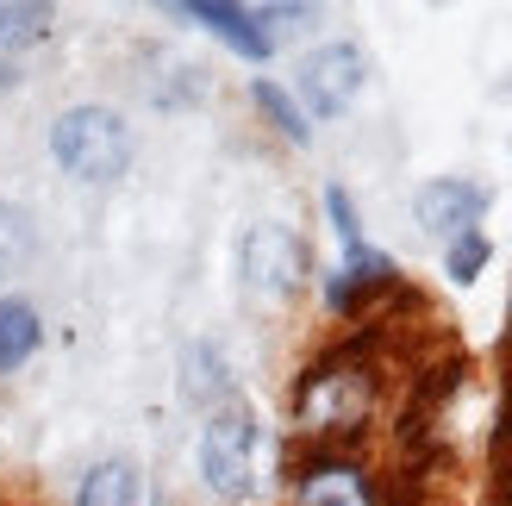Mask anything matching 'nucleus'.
<instances>
[{
  "label": "nucleus",
  "instance_id": "nucleus-1",
  "mask_svg": "<svg viewBox=\"0 0 512 506\" xmlns=\"http://www.w3.org/2000/svg\"><path fill=\"white\" fill-rule=\"evenodd\" d=\"M50 157L75 182H119L132 163V132L113 107H69L50 125Z\"/></svg>",
  "mask_w": 512,
  "mask_h": 506
},
{
  "label": "nucleus",
  "instance_id": "nucleus-2",
  "mask_svg": "<svg viewBox=\"0 0 512 506\" xmlns=\"http://www.w3.org/2000/svg\"><path fill=\"white\" fill-rule=\"evenodd\" d=\"M200 475L219 500H244L256 482V419L250 407H219L200 432Z\"/></svg>",
  "mask_w": 512,
  "mask_h": 506
},
{
  "label": "nucleus",
  "instance_id": "nucleus-3",
  "mask_svg": "<svg viewBox=\"0 0 512 506\" xmlns=\"http://www.w3.org/2000/svg\"><path fill=\"white\" fill-rule=\"evenodd\" d=\"M363 82H369V57H363V44H350V38H331L319 50H306L300 69H294V88L319 119H338L350 100L363 94Z\"/></svg>",
  "mask_w": 512,
  "mask_h": 506
},
{
  "label": "nucleus",
  "instance_id": "nucleus-4",
  "mask_svg": "<svg viewBox=\"0 0 512 506\" xmlns=\"http://www.w3.org/2000/svg\"><path fill=\"white\" fill-rule=\"evenodd\" d=\"M238 269H244V282L263 300H288L306 282V244H300V232H288V225L263 219V225H250V232H244Z\"/></svg>",
  "mask_w": 512,
  "mask_h": 506
},
{
  "label": "nucleus",
  "instance_id": "nucleus-5",
  "mask_svg": "<svg viewBox=\"0 0 512 506\" xmlns=\"http://www.w3.org/2000/svg\"><path fill=\"white\" fill-rule=\"evenodd\" d=\"M413 213L425 232L438 238H463V232H481V213H488V188L481 182H463V175H438V182H425Z\"/></svg>",
  "mask_w": 512,
  "mask_h": 506
},
{
  "label": "nucleus",
  "instance_id": "nucleus-6",
  "mask_svg": "<svg viewBox=\"0 0 512 506\" xmlns=\"http://www.w3.org/2000/svg\"><path fill=\"white\" fill-rule=\"evenodd\" d=\"M400 288V269L394 257H381V250H344V263L325 275V307L331 313H363L375 294H394Z\"/></svg>",
  "mask_w": 512,
  "mask_h": 506
},
{
  "label": "nucleus",
  "instance_id": "nucleus-7",
  "mask_svg": "<svg viewBox=\"0 0 512 506\" xmlns=\"http://www.w3.org/2000/svg\"><path fill=\"white\" fill-rule=\"evenodd\" d=\"M188 19H200V25H213V32L238 50V57H250V63H263L269 50H275V32L263 25V7H225V0H188L182 7Z\"/></svg>",
  "mask_w": 512,
  "mask_h": 506
},
{
  "label": "nucleus",
  "instance_id": "nucleus-8",
  "mask_svg": "<svg viewBox=\"0 0 512 506\" xmlns=\"http://www.w3.org/2000/svg\"><path fill=\"white\" fill-rule=\"evenodd\" d=\"M38 344H44L38 307H32V300H19V294H7V300H0V375H13Z\"/></svg>",
  "mask_w": 512,
  "mask_h": 506
},
{
  "label": "nucleus",
  "instance_id": "nucleus-9",
  "mask_svg": "<svg viewBox=\"0 0 512 506\" xmlns=\"http://www.w3.org/2000/svg\"><path fill=\"white\" fill-rule=\"evenodd\" d=\"M75 506H138V469L119 463V457L94 463V469L82 475V494H75Z\"/></svg>",
  "mask_w": 512,
  "mask_h": 506
},
{
  "label": "nucleus",
  "instance_id": "nucleus-10",
  "mask_svg": "<svg viewBox=\"0 0 512 506\" xmlns=\"http://www.w3.org/2000/svg\"><path fill=\"white\" fill-rule=\"evenodd\" d=\"M488 257H494L488 232H463V238H450V250H444V275H450V282H475V275L488 269Z\"/></svg>",
  "mask_w": 512,
  "mask_h": 506
},
{
  "label": "nucleus",
  "instance_id": "nucleus-11",
  "mask_svg": "<svg viewBox=\"0 0 512 506\" xmlns=\"http://www.w3.org/2000/svg\"><path fill=\"white\" fill-rule=\"evenodd\" d=\"M250 100L269 113V125H275L281 138H294V144H306V138H313V132H306V119H300V107H294V100L281 94L275 82H256V88H250Z\"/></svg>",
  "mask_w": 512,
  "mask_h": 506
},
{
  "label": "nucleus",
  "instance_id": "nucleus-12",
  "mask_svg": "<svg viewBox=\"0 0 512 506\" xmlns=\"http://www.w3.org/2000/svg\"><path fill=\"white\" fill-rule=\"evenodd\" d=\"M25 250H32V232H25V213L13 200H0V282L25 263Z\"/></svg>",
  "mask_w": 512,
  "mask_h": 506
},
{
  "label": "nucleus",
  "instance_id": "nucleus-13",
  "mask_svg": "<svg viewBox=\"0 0 512 506\" xmlns=\"http://www.w3.org/2000/svg\"><path fill=\"white\" fill-rule=\"evenodd\" d=\"M50 7H0V44H32L44 38Z\"/></svg>",
  "mask_w": 512,
  "mask_h": 506
}]
</instances>
